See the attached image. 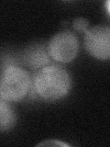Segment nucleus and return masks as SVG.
<instances>
[{"mask_svg": "<svg viewBox=\"0 0 110 147\" xmlns=\"http://www.w3.org/2000/svg\"><path fill=\"white\" fill-rule=\"evenodd\" d=\"M69 73L57 64H50L34 74L30 92L45 100L54 101L64 98L71 89Z\"/></svg>", "mask_w": 110, "mask_h": 147, "instance_id": "obj_1", "label": "nucleus"}, {"mask_svg": "<svg viewBox=\"0 0 110 147\" xmlns=\"http://www.w3.org/2000/svg\"><path fill=\"white\" fill-rule=\"evenodd\" d=\"M31 77L21 66H9L0 71V96L9 102H17L30 93Z\"/></svg>", "mask_w": 110, "mask_h": 147, "instance_id": "obj_2", "label": "nucleus"}, {"mask_svg": "<svg viewBox=\"0 0 110 147\" xmlns=\"http://www.w3.org/2000/svg\"><path fill=\"white\" fill-rule=\"evenodd\" d=\"M79 51V40L72 31L63 30L55 34L47 45V53L50 59L66 63L75 59Z\"/></svg>", "mask_w": 110, "mask_h": 147, "instance_id": "obj_3", "label": "nucleus"}, {"mask_svg": "<svg viewBox=\"0 0 110 147\" xmlns=\"http://www.w3.org/2000/svg\"><path fill=\"white\" fill-rule=\"evenodd\" d=\"M85 35V47L92 56L101 61L110 57V29L105 26H96L87 30Z\"/></svg>", "mask_w": 110, "mask_h": 147, "instance_id": "obj_4", "label": "nucleus"}, {"mask_svg": "<svg viewBox=\"0 0 110 147\" xmlns=\"http://www.w3.org/2000/svg\"><path fill=\"white\" fill-rule=\"evenodd\" d=\"M20 60L22 64L35 72L52 64V59L47 53V47L42 43L28 46L22 53Z\"/></svg>", "mask_w": 110, "mask_h": 147, "instance_id": "obj_5", "label": "nucleus"}, {"mask_svg": "<svg viewBox=\"0 0 110 147\" xmlns=\"http://www.w3.org/2000/svg\"><path fill=\"white\" fill-rule=\"evenodd\" d=\"M17 122V113L9 101L0 96V131L12 129Z\"/></svg>", "mask_w": 110, "mask_h": 147, "instance_id": "obj_6", "label": "nucleus"}, {"mask_svg": "<svg viewBox=\"0 0 110 147\" xmlns=\"http://www.w3.org/2000/svg\"><path fill=\"white\" fill-rule=\"evenodd\" d=\"M21 64L20 57L16 54L5 53L0 55V71L9 66H20Z\"/></svg>", "mask_w": 110, "mask_h": 147, "instance_id": "obj_7", "label": "nucleus"}, {"mask_svg": "<svg viewBox=\"0 0 110 147\" xmlns=\"http://www.w3.org/2000/svg\"><path fill=\"white\" fill-rule=\"evenodd\" d=\"M89 22L84 18H77L72 21V27L78 32H85L88 30Z\"/></svg>", "mask_w": 110, "mask_h": 147, "instance_id": "obj_8", "label": "nucleus"}, {"mask_svg": "<svg viewBox=\"0 0 110 147\" xmlns=\"http://www.w3.org/2000/svg\"><path fill=\"white\" fill-rule=\"evenodd\" d=\"M38 146H69V144L59 140H47L46 142H40Z\"/></svg>", "mask_w": 110, "mask_h": 147, "instance_id": "obj_9", "label": "nucleus"}]
</instances>
